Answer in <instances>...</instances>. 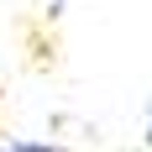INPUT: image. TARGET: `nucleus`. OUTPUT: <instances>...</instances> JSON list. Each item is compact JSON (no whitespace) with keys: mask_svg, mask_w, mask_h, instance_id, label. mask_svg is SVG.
<instances>
[{"mask_svg":"<svg viewBox=\"0 0 152 152\" xmlns=\"http://www.w3.org/2000/svg\"><path fill=\"white\" fill-rule=\"evenodd\" d=\"M0 152H53V147H42V142H11V147H0Z\"/></svg>","mask_w":152,"mask_h":152,"instance_id":"f257e3e1","label":"nucleus"},{"mask_svg":"<svg viewBox=\"0 0 152 152\" xmlns=\"http://www.w3.org/2000/svg\"><path fill=\"white\" fill-rule=\"evenodd\" d=\"M147 137H152V126H147Z\"/></svg>","mask_w":152,"mask_h":152,"instance_id":"f03ea898","label":"nucleus"}]
</instances>
